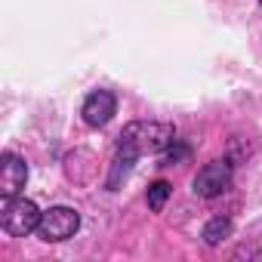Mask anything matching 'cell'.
Returning a JSON list of instances; mask_svg holds the SVG:
<instances>
[{
	"mask_svg": "<svg viewBox=\"0 0 262 262\" xmlns=\"http://www.w3.org/2000/svg\"><path fill=\"white\" fill-rule=\"evenodd\" d=\"M80 114H83V120H86L90 126H105V123L117 114V99H114L108 90H96V93L86 96Z\"/></svg>",
	"mask_w": 262,
	"mask_h": 262,
	"instance_id": "obj_6",
	"label": "cell"
},
{
	"mask_svg": "<svg viewBox=\"0 0 262 262\" xmlns=\"http://www.w3.org/2000/svg\"><path fill=\"white\" fill-rule=\"evenodd\" d=\"M40 219H43V213L37 210L34 201L19 198V194L16 198H4V207H0V225H4L7 234L28 237L31 231L40 228Z\"/></svg>",
	"mask_w": 262,
	"mask_h": 262,
	"instance_id": "obj_2",
	"label": "cell"
},
{
	"mask_svg": "<svg viewBox=\"0 0 262 262\" xmlns=\"http://www.w3.org/2000/svg\"><path fill=\"white\" fill-rule=\"evenodd\" d=\"M77 228H80V216H77V210H71V207H50V210L43 213V219H40L37 234H40V241L59 244V241L74 237Z\"/></svg>",
	"mask_w": 262,
	"mask_h": 262,
	"instance_id": "obj_3",
	"label": "cell"
},
{
	"mask_svg": "<svg viewBox=\"0 0 262 262\" xmlns=\"http://www.w3.org/2000/svg\"><path fill=\"white\" fill-rule=\"evenodd\" d=\"M228 234H231V219H228V216H216V219H210V222L204 225V241H207L210 247L222 244Z\"/></svg>",
	"mask_w": 262,
	"mask_h": 262,
	"instance_id": "obj_8",
	"label": "cell"
},
{
	"mask_svg": "<svg viewBox=\"0 0 262 262\" xmlns=\"http://www.w3.org/2000/svg\"><path fill=\"white\" fill-rule=\"evenodd\" d=\"M176 139H173V126L170 123H161V120H133L123 126V133L117 139V151H126L133 158H142V155H158L164 148H170Z\"/></svg>",
	"mask_w": 262,
	"mask_h": 262,
	"instance_id": "obj_1",
	"label": "cell"
},
{
	"mask_svg": "<svg viewBox=\"0 0 262 262\" xmlns=\"http://www.w3.org/2000/svg\"><path fill=\"white\" fill-rule=\"evenodd\" d=\"M167 198H170V182L158 179V182H151V185H148V194H145V201H148V207H151L155 213H161V210H164Z\"/></svg>",
	"mask_w": 262,
	"mask_h": 262,
	"instance_id": "obj_9",
	"label": "cell"
},
{
	"mask_svg": "<svg viewBox=\"0 0 262 262\" xmlns=\"http://www.w3.org/2000/svg\"><path fill=\"white\" fill-rule=\"evenodd\" d=\"M231 185V164L228 161H210L198 170L191 188L198 198H219L222 191H228Z\"/></svg>",
	"mask_w": 262,
	"mask_h": 262,
	"instance_id": "obj_4",
	"label": "cell"
},
{
	"mask_svg": "<svg viewBox=\"0 0 262 262\" xmlns=\"http://www.w3.org/2000/svg\"><path fill=\"white\" fill-rule=\"evenodd\" d=\"M259 4H262V0H259Z\"/></svg>",
	"mask_w": 262,
	"mask_h": 262,
	"instance_id": "obj_11",
	"label": "cell"
},
{
	"mask_svg": "<svg viewBox=\"0 0 262 262\" xmlns=\"http://www.w3.org/2000/svg\"><path fill=\"white\" fill-rule=\"evenodd\" d=\"M133 164H136V158H133V155L117 151V158H114V164H111V176H108V191H117L120 179H126V176H129Z\"/></svg>",
	"mask_w": 262,
	"mask_h": 262,
	"instance_id": "obj_7",
	"label": "cell"
},
{
	"mask_svg": "<svg viewBox=\"0 0 262 262\" xmlns=\"http://www.w3.org/2000/svg\"><path fill=\"white\" fill-rule=\"evenodd\" d=\"M185 155H188V148H185V145H176V142H173V145H170V155H167V164H176V161H182Z\"/></svg>",
	"mask_w": 262,
	"mask_h": 262,
	"instance_id": "obj_10",
	"label": "cell"
},
{
	"mask_svg": "<svg viewBox=\"0 0 262 262\" xmlns=\"http://www.w3.org/2000/svg\"><path fill=\"white\" fill-rule=\"evenodd\" d=\"M28 182V164L25 158L13 155V151H4L0 158V194L4 198H16Z\"/></svg>",
	"mask_w": 262,
	"mask_h": 262,
	"instance_id": "obj_5",
	"label": "cell"
}]
</instances>
